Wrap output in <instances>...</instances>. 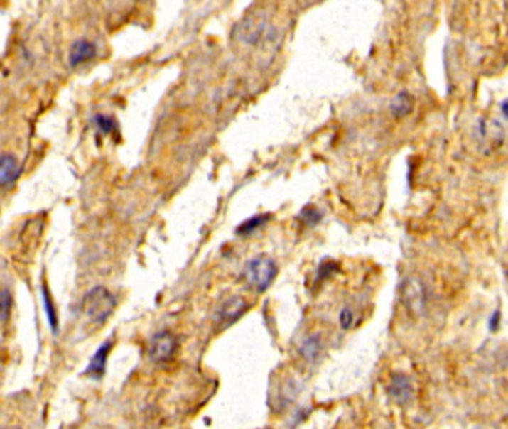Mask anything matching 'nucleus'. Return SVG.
Segmentation results:
<instances>
[{
    "instance_id": "obj_16",
    "label": "nucleus",
    "mask_w": 508,
    "mask_h": 429,
    "mask_svg": "<svg viewBox=\"0 0 508 429\" xmlns=\"http://www.w3.org/2000/svg\"><path fill=\"white\" fill-rule=\"evenodd\" d=\"M300 219L306 224V225H316L319 224V221L322 219V213L319 209H316L315 206H306L301 212H300Z\"/></svg>"
},
{
    "instance_id": "obj_14",
    "label": "nucleus",
    "mask_w": 508,
    "mask_h": 429,
    "mask_svg": "<svg viewBox=\"0 0 508 429\" xmlns=\"http://www.w3.org/2000/svg\"><path fill=\"white\" fill-rule=\"evenodd\" d=\"M320 339L318 335H312L309 339H306L301 344V354L307 361H315L319 357L320 352Z\"/></svg>"
},
{
    "instance_id": "obj_5",
    "label": "nucleus",
    "mask_w": 508,
    "mask_h": 429,
    "mask_svg": "<svg viewBox=\"0 0 508 429\" xmlns=\"http://www.w3.org/2000/svg\"><path fill=\"white\" fill-rule=\"evenodd\" d=\"M264 18L261 15H249L239 26V39L248 45L256 43L264 33Z\"/></svg>"
},
{
    "instance_id": "obj_7",
    "label": "nucleus",
    "mask_w": 508,
    "mask_h": 429,
    "mask_svg": "<svg viewBox=\"0 0 508 429\" xmlns=\"http://www.w3.org/2000/svg\"><path fill=\"white\" fill-rule=\"evenodd\" d=\"M96 55H97V47L94 43L87 40V39L76 40L70 48L69 63L72 67H76V66L85 63V61L94 58Z\"/></svg>"
},
{
    "instance_id": "obj_19",
    "label": "nucleus",
    "mask_w": 508,
    "mask_h": 429,
    "mask_svg": "<svg viewBox=\"0 0 508 429\" xmlns=\"http://www.w3.org/2000/svg\"><path fill=\"white\" fill-rule=\"evenodd\" d=\"M11 312V295L8 293V289L2 290V320L6 322L9 317Z\"/></svg>"
},
{
    "instance_id": "obj_13",
    "label": "nucleus",
    "mask_w": 508,
    "mask_h": 429,
    "mask_svg": "<svg viewBox=\"0 0 508 429\" xmlns=\"http://www.w3.org/2000/svg\"><path fill=\"white\" fill-rule=\"evenodd\" d=\"M270 213H261V214H255V217L246 219L242 225H239L237 228V234L239 236H248L251 233H254L255 229H258L259 227L266 225L270 221Z\"/></svg>"
},
{
    "instance_id": "obj_11",
    "label": "nucleus",
    "mask_w": 508,
    "mask_h": 429,
    "mask_svg": "<svg viewBox=\"0 0 508 429\" xmlns=\"http://www.w3.org/2000/svg\"><path fill=\"white\" fill-rule=\"evenodd\" d=\"M20 173H21V167L18 161L12 156L5 154L2 160H0V183H2V187L6 188L12 185V183L18 179Z\"/></svg>"
},
{
    "instance_id": "obj_17",
    "label": "nucleus",
    "mask_w": 508,
    "mask_h": 429,
    "mask_svg": "<svg viewBox=\"0 0 508 429\" xmlns=\"http://www.w3.org/2000/svg\"><path fill=\"white\" fill-rule=\"evenodd\" d=\"M94 124L99 129V131L103 133V134H109L117 129L115 119L111 118V116H107V115H103V114H100V115H97L94 118Z\"/></svg>"
},
{
    "instance_id": "obj_1",
    "label": "nucleus",
    "mask_w": 508,
    "mask_h": 429,
    "mask_svg": "<svg viewBox=\"0 0 508 429\" xmlns=\"http://www.w3.org/2000/svg\"><path fill=\"white\" fill-rule=\"evenodd\" d=\"M117 305L115 297L104 286H94L82 298L84 315L96 324H104Z\"/></svg>"
},
{
    "instance_id": "obj_2",
    "label": "nucleus",
    "mask_w": 508,
    "mask_h": 429,
    "mask_svg": "<svg viewBox=\"0 0 508 429\" xmlns=\"http://www.w3.org/2000/svg\"><path fill=\"white\" fill-rule=\"evenodd\" d=\"M277 274L276 263L269 256H256L246 264L244 278L258 293H263L274 281Z\"/></svg>"
},
{
    "instance_id": "obj_18",
    "label": "nucleus",
    "mask_w": 508,
    "mask_h": 429,
    "mask_svg": "<svg viewBox=\"0 0 508 429\" xmlns=\"http://www.w3.org/2000/svg\"><path fill=\"white\" fill-rule=\"evenodd\" d=\"M338 320H340V327L343 330H349L353 324V313L350 309H343L340 312V316H338Z\"/></svg>"
},
{
    "instance_id": "obj_10",
    "label": "nucleus",
    "mask_w": 508,
    "mask_h": 429,
    "mask_svg": "<svg viewBox=\"0 0 508 429\" xmlns=\"http://www.w3.org/2000/svg\"><path fill=\"white\" fill-rule=\"evenodd\" d=\"M246 308H248V304L242 297H231L221 305L218 312L220 319L225 324H233L234 320H237L244 313Z\"/></svg>"
},
{
    "instance_id": "obj_3",
    "label": "nucleus",
    "mask_w": 508,
    "mask_h": 429,
    "mask_svg": "<svg viewBox=\"0 0 508 429\" xmlns=\"http://www.w3.org/2000/svg\"><path fill=\"white\" fill-rule=\"evenodd\" d=\"M399 295H401L403 304L411 315L419 316L425 312L426 295H425V288L419 279L416 278L406 279L401 283V288H399Z\"/></svg>"
},
{
    "instance_id": "obj_15",
    "label": "nucleus",
    "mask_w": 508,
    "mask_h": 429,
    "mask_svg": "<svg viewBox=\"0 0 508 429\" xmlns=\"http://www.w3.org/2000/svg\"><path fill=\"white\" fill-rule=\"evenodd\" d=\"M42 297H43V305H45V313H46V319H48V324L51 327V330L54 332H57L58 328V317H57V312L54 309L53 300L50 297V293L46 290V288L42 289Z\"/></svg>"
},
{
    "instance_id": "obj_20",
    "label": "nucleus",
    "mask_w": 508,
    "mask_h": 429,
    "mask_svg": "<svg viewBox=\"0 0 508 429\" xmlns=\"http://www.w3.org/2000/svg\"><path fill=\"white\" fill-rule=\"evenodd\" d=\"M501 109H502V114L508 118V99L502 102V104H501Z\"/></svg>"
},
{
    "instance_id": "obj_8",
    "label": "nucleus",
    "mask_w": 508,
    "mask_h": 429,
    "mask_svg": "<svg viewBox=\"0 0 508 429\" xmlns=\"http://www.w3.org/2000/svg\"><path fill=\"white\" fill-rule=\"evenodd\" d=\"M388 392L396 403H399V404L407 403L410 400L411 392H413L410 379L404 374H394L389 381Z\"/></svg>"
},
{
    "instance_id": "obj_4",
    "label": "nucleus",
    "mask_w": 508,
    "mask_h": 429,
    "mask_svg": "<svg viewBox=\"0 0 508 429\" xmlns=\"http://www.w3.org/2000/svg\"><path fill=\"white\" fill-rule=\"evenodd\" d=\"M178 349L176 339L171 332H157L148 344V355L156 362H166L171 359Z\"/></svg>"
},
{
    "instance_id": "obj_6",
    "label": "nucleus",
    "mask_w": 508,
    "mask_h": 429,
    "mask_svg": "<svg viewBox=\"0 0 508 429\" xmlns=\"http://www.w3.org/2000/svg\"><path fill=\"white\" fill-rule=\"evenodd\" d=\"M112 349V340H106L97 350L96 354L91 357L85 374L92 377V379H100L104 374L106 364H107V357H109V352Z\"/></svg>"
},
{
    "instance_id": "obj_12",
    "label": "nucleus",
    "mask_w": 508,
    "mask_h": 429,
    "mask_svg": "<svg viewBox=\"0 0 508 429\" xmlns=\"http://www.w3.org/2000/svg\"><path fill=\"white\" fill-rule=\"evenodd\" d=\"M413 109V97L409 93H399L391 103V112L395 118H403Z\"/></svg>"
},
{
    "instance_id": "obj_9",
    "label": "nucleus",
    "mask_w": 508,
    "mask_h": 429,
    "mask_svg": "<svg viewBox=\"0 0 508 429\" xmlns=\"http://www.w3.org/2000/svg\"><path fill=\"white\" fill-rule=\"evenodd\" d=\"M480 137L486 145L498 148L504 142V129L498 121L485 119L480 122Z\"/></svg>"
}]
</instances>
